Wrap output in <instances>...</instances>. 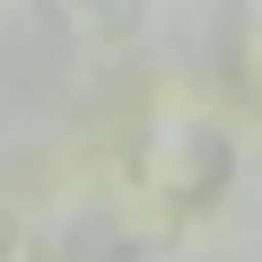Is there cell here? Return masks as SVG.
I'll list each match as a JSON object with an SVG mask.
<instances>
[{
  "label": "cell",
  "instance_id": "obj_1",
  "mask_svg": "<svg viewBox=\"0 0 262 262\" xmlns=\"http://www.w3.org/2000/svg\"><path fill=\"white\" fill-rule=\"evenodd\" d=\"M227 184H236V140H227L219 114H201V105H158L140 131H131V192H140L166 227L219 210Z\"/></svg>",
  "mask_w": 262,
  "mask_h": 262
},
{
  "label": "cell",
  "instance_id": "obj_2",
  "mask_svg": "<svg viewBox=\"0 0 262 262\" xmlns=\"http://www.w3.org/2000/svg\"><path fill=\"white\" fill-rule=\"evenodd\" d=\"M35 9H44V27L61 44H88V53L131 44V35L149 27V0H35Z\"/></svg>",
  "mask_w": 262,
  "mask_h": 262
},
{
  "label": "cell",
  "instance_id": "obj_3",
  "mask_svg": "<svg viewBox=\"0 0 262 262\" xmlns=\"http://www.w3.org/2000/svg\"><path fill=\"white\" fill-rule=\"evenodd\" d=\"M227 88H236V105L262 122V0H245V9L227 18Z\"/></svg>",
  "mask_w": 262,
  "mask_h": 262
},
{
  "label": "cell",
  "instance_id": "obj_4",
  "mask_svg": "<svg viewBox=\"0 0 262 262\" xmlns=\"http://www.w3.org/2000/svg\"><path fill=\"white\" fill-rule=\"evenodd\" d=\"M44 245H53L44 227H27L18 210H0V253H44Z\"/></svg>",
  "mask_w": 262,
  "mask_h": 262
}]
</instances>
